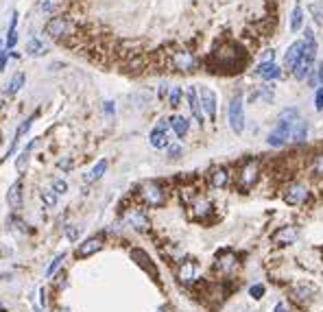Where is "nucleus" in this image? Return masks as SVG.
<instances>
[{
	"mask_svg": "<svg viewBox=\"0 0 323 312\" xmlns=\"http://www.w3.org/2000/svg\"><path fill=\"white\" fill-rule=\"evenodd\" d=\"M140 199H142L144 205H148V207H162V205H166L168 194H166L164 186L157 184V181H144V184L140 186Z\"/></svg>",
	"mask_w": 323,
	"mask_h": 312,
	"instance_id": "nucleus-1",
	"label": "nucleus"
},
{
	"mask_svg": "<svg viewBox=\"0 0 323 312\" xmlns=\"http://www.w3.org/2000/svg\"><path fill=\"white\" fill-rule=\"evenodd\" d=\"M258 175H260V164L258 159H247L240 168V175H238V190L240 192H247L256 186L258 181Z\"/></svg>",
	"mask_w": 323,
	"mask_h": 312,
	"instance_id": "nucleus-2",
	"label": "nucleus"
},
{
	"mask_svg": "<svg viewBox=\"0 0 323 312\" xmlns=\"http://www.w3.org/2000/svg\"><path fill=\"white\" fill-rule=\"evenodd\" d=\"M227 120H229L231 131L242 133V129H244V107H242V98L240 96L231 98L229 109H227Z\"/></svg>",
	"mask_w": 323,
	"mask_h": 312,
	"instance_id": "nucleus-3",
	"label": "nucleus"
},
{
	"mask_svg": "<svg viewBox=\"0 0 323 312\" xmlns=\"http://www.w3.org/2000/svg\"><path fill=\"white\" fill-rule=\"evenodd\" d=\"M308 197H310V190L304 184H288L282 190V199L288 205H304L308 201Z\"/></svg>",
	"mask_w": 323,
	"mask_h": 312,
	"instance_id": "nucleus-4",
	"label": "nucleus"
},
{
	"mask_svg": "<svg viewBox=\"0 0 323 312\" xmlns=\"http://www.w3.org/2000/svg\"><path fill=\"white\" fill-rule=\"evenodd\" d=\"M170 66H173V70L188 75V72H194L196 57L192 53H188V50H179V53H173V57H170Z\"/></svg>",
	"mask_w": 323,
	"mask_h": 312,
	"instance_id": "nucleus-5",
	"label": "nucleus"
},
{
	"mask_svg": "<svg viewBox=\"0 0 323 312\" xmlns=\"http://www.w3.org/2000/svg\"><path fill=\"white\" fill-rule=\"evenodd\" d=\"M196 94H199L203 114L210 118V123H214V120H216V94H214L210 88H203V85L196 88Z\"/></svg>",
	"mask_w": 323,
	"mask_h": 312,
	"instance_id": "nucleus-6",
	"label": "nucleus"
},
{
	"mask_svg": "<svg viewBox=\"0 0 323 312\" xmlns=\"http://www.w3.org/2000/svg\"><path fill=\"white\" fill-rule=\"evenodd\" d=\"M103 245H105L103 236H90L87 240H83L81 245L77 247V258H90L96 251L103 249Z\"/></svg>",
	"mask_w": 323,
	"mask_h": 312,
	"instance_id": "nucleus-7",
	"label": "nucleus"
},
{
	"mask_svg": "<svg viewBox=\"0 0 323 312\" xmlns=\"http://www.w3.org/2000/svg\"><path fill=\"white\" fill-rule=\"evenodd\" d=\"M127 223H129L135 232H148V227H151L148 216L144 214V210H140V207H133V210L127 212Z\"/></svg>",
	"mask_w": 323,
	"mask_h": 312,
	"instance_id": "nucleus-8",
	"label": "nucleus"
},
{
	"mask_svg": "<svg viewBox=\"0 0 323 312\" xmlns=\"http://www.w3.org/2000/svg\"><path fill=\"white\" fill-rule=\"evenodd\" d=\"M297 236H299V232H297L295 225H284L271 236V242L273 245H292L297 240Z\"/></svg>",
	"mask_w": 323,
	"mask_h": 312,
	"instance_id": "nucleus-9",
	"label": "nucleus"
},
{
	"mask_svg": "<svg viewBox=\"0 0 323 312\" xmlns=\"http://www.w3.org/2000/svg\"><path fill=\"white\" fill-rule=\"evenodd\" d=\"M68 29H70V22L65 18H50L46 22V27H44V31H46V35L48 37H55V40H59V37H64L65 33H68Z\"/></svg>",
	"mask_w": 323,
	"mask_h": 312,
	"instance_id": "nucleus-10",
	"label": "nucleus"
},
{
	"mask_svg": "<svg viewBox=\"0 0 323 312\" xmlns=\"http://www.w3.org/2000/svg\"><path fill=\"white\" fill-rule=\"evenodd\" d=\"M186 101H188V107H190L192 118H194L199 125H203L205 114H203V109H201V101H199V94H196V88L186 90Z\"/></svg>",
	"mask_w": 323,
	"mask_h": 312,
	"instance_id": "nucleus-11",
	"label": "nucleus"
},
{
	"mask_svg": "<svg viewBox=\"0 0 323 312\" xmlns=\"http://www.w3.org/2000/svg\"><path fill=\"white\" fill-rule=\"evenodd\" d=\"M131 258H133L135 262H138L140 266H142L151 277H155V280L160 277V273H157V266L153 264V260L146 255V251H142V249H131Z\"/></svg>",
	"mask_w": 323,
	"mask_h": 312,
	"instance_id": "nucleus-12",
	"label": "nucleus"
},
{
	"mask_svg": "<svg viewBox=\"0 0 323 312\" xmlns=\"http://www.w3.org/2000/svg\"><path fill=\"white\" fill-rule=\"evenodd\" d=\"M253 75L260 77V79H264V81H275L279 75H282V70H279V66H275L273 62H262L260 66L253 70Z\"/></svg>",
	"mask_w": 323,
	"mask_h": 312,
	"instance_id": "nucleus-13",
	"label": "nucleus"
},
{
	"mask_svg": "<svg viewBox=\"0 0 323 312\" xmlns=\"http://www.w3.org/2000/svg\"><path fill=\"white\" fill-rule=\"evenodd\" d=\"M306 138H308V123L304 118H295L291 123V142L301 144L306 142Z\"/></svg>",
	"mask_w": 323,
	"mask_h": 312,
	"instance_id": "nucleus-14",
	"label": "nucleus"
},
{
	"mask_svg": "<svg viewBox=\"0 0 323 312\" xmlns=\"http://www.w3.org/2000/svg\"><path fill=\"white\" fill-rule=\"evenodd\" d=\"M301 53H304V42H292V44L288 46V50H286V57H284V66H286L288 70H292V68H295V63L299 62Z\"/></svg>",
	"mask_w": 323,
	"mask_h": 312,
	"instance_id": "nucleus-15",
	"label": "nucleus"
},
{
	"mask_svg": "<svg viewBox=\"0 0 323 312\" xmlns=\"http://www.w3.org/2000/svg\"><path fill=\"white\" fill-rule=\"evenodd\" d=\"M227 184H229V172H227L225 166H218L210 172V186H212V188L221 190V188H225Z\"/></svg>",
	"mask_w": 323,
	"mask_h": 312,
	"instance_id": "nucleus-16",
	"label": "nucleus"
},
{
	"mask_svg": "<svg viewBox=\"0 0 323 312\" xmlns=\"http://www.w3.org/2000/svg\"><path fill=\"white\" fill-rule=\"evenodd\" d=\"M148 142H151L153 149H168V144H170L168 131H164V129L155 127V129L151 131V136H148Z\"/></svg>",
	"mask_w": 323,
	"mask_h": 312,
	"instance_id": "nucleus-17",
	"label": "nucleus"
},
{
	"mask_svg": "<svg viewBox=\"0 0 323 312\" xmlns=\"http://www.w3.org/2000/svg\"><path fill=\"white\" fill-rule=\"evenodd\" d=\"M7 203H9L11 210H20V207H22V181H16V184L9 188Z\"/></svg>",
	"mask_w": 323,
	"mask_h": 312,
	"instance_id": "nucleus-18",
	"label": "nucleus"
},
{
	"mask_svg": "<svg viewBox=\"0 0 323 312\" xmlns=\"http://www.w3.org/2000/svg\"><path fill=\"white\" fill-rule=\"evenodd\" d=\"M170 129H173L175 136L181 140V138H186L188 129H190V120H188L186 116H173V118H170Z\"/></svg>",
	"mask_w": 323,
	"mask_h": 312,
	"instance_id": "nucleus-19",
	"label": "nucleus"
},
{
	"mask_svg": "<svg viewBox=\"0 0 323 312\" xmlns=\"http://www.w3.org/2000/svg\"><path fill=\"white\" fill-rule=\"evenodd\" d=\"M310 70H312V59L299 57V62H297L295 68H292V77H295L297 81H304V79H308Z\"/></svg>",
	"mask_w": 323,
	"mask_h": 312,
	"instance_id": "nucleus-20",
	"label": "nucleus"
},
{
	"mask_svg": "<svg viewBox=\"0 0 323 312\" xmlns=\"http://www.w3.org/2000/svg\"><path fill=\"white\" fill-rule=\"evenodd\" d=\"M17 11L11 16V24H9V31H7V37H4V48L7 50H13V46L17 44Z\"/></svg>",
	"mask_w": 323,
	"mask_h": 312,
	"instance_id": "nucleus-21",
	"label": "nucleus"
},
{
	"mask_svg": "<svg viewBox=\"0 0 323 312\" xmlns=\"http://www.w3.org/2000/svg\"><path fill=\"white\" fill-rule=\"evenodd\" d=\"M210 212H212V203H210L208 199H196V201L192 203V216H194L196 220H203Z\"/></svg>",
	"mask_w": 323,
	"mask_h": 312,
	"instance_id": "nucleus-22",
	"label": "nucleus"
},
{
	"mask_svg": "<svg viewBox=\"0 0 323 312\" xmlns=\"http://www.w3.org/2000/svg\"><path fill=\"white\" fill-rule=\"evenodd\" d=\"M194 277H196V264L192 260L181 262V266H179V280L190 284V281H194Z\"/></svg>",
	"mask_w": 323,
	"mask_h": 312,
	"instance_id": "nucleus-23",
	"label": "nucleus"
},
{
	"mask_svg": "<svg viewBox=\"0 0 323 312\" xmlns=\"http://www.w3.org/2000/svg\"><path fill=\"white\" fill-rule=\"evenodd\" d=\"M26 55H31V57H42V55H46V46H44L37 37H31V40L26 42Z\"/></svg>",
	"mask_w": 323,
	"mask_h": 312,
	"instance_id": "nucleus-24",
	"label": "nucleus"
},
{
	"mask_svg": "<svg viewBox=\"0 0 323 312\" xmlns=\"http://www.w3.org/2000/svg\"><path fill=\"white\" fill-rule=\"evenodd\" d=\"M24 81H26L24 72H16V75H13V79L9 81V85H7V92L9 94H17L22 88H24Z\"/></svg>",
	"mask_w": 323,
	"mask_h": 312,
	"instance_id": "nucleus-25",
	"label": "nucleus"
},
{
	"mask_svg": "<svg viewBox=\"0 0 323 312\" xmlns=\"http://www.w3.org/2000/svg\"><path fill=\"white\" fill-rule=\"evenodd\" d=\"M105 171H107V159H100V162L90 171V175L85 177V181H87V184H92V181H98L100 177L105 175Z\"/></svg>",
	"mask_w": 323,
	"mask_h": 312,
	"instance_id": "nucleus-26",
	"label": "nucleus"
},
{
	"mask_svg": "<svg viewBox=\"0 0 323 312\" xmlns=\"http://www.w3.org/2000/svg\"><path fill=\"white\" fill-rule=\"evenodd\" d=\"M301 24H304V9L297 5L295 9H292V14H291V31L297 33L301 29Z\"/></svg>",
	"mask_w": 323,
	"mask_h": 312,
	"instance_id": "nucleus-27",
	"label": "nucleus"
},
{
	"mask_svg": "<svg viewBox=\"0 0 323 312\" xmlns=\"http://www.w3.org/2000/svg\"><path fill=\"white\" fill-rule=\"evenodd\" d=\"M181 98H183V90L173 85V88L168 90V105L173 107V109H177V107L181 105Z\"/></svg>",
	"mask_w": 323,
	"mask_h": 312,
	"instance_id": "nucleus-28",
	"label": "nucleus"
},
{
	"mask_svg": "<svg viewBox=\"0 0 323 312\" xmlns=\"http://www.w3.org/2000/svg\"><path fill=\"white\" fill-rule=\"evenodd\" d=\"M33 120H35V116H29V118H26L24 123H22L20 127L16 129V136H13V140H16V142H20V138L24 136V133H26V131H29V129H31V125H33Z\"/></svg>",
	"mask_w": 323,
	"mask_h": 312,
	"instance_id": "nucleus-29",
	"label": "nucleus"
},
{
	"mask_svg": "<svg viewBox=\"0 0 323 312\" xmlns=\"http://www.w3.org/2000/svg\"><path fill=\"white\" fill-rule=\"evenodd\" d=\"M260 96H262V101H264V103H271V101H273V96H275V85L273 83H264L260 88Z\"/></svg>",
	"mask_w": 323,
	"mask_h": 312,
	"instance_id": "nucleus-30",
	"label": "nucleus"
},
{
	"mask_svg": "<svg viewBox=\"0 0 323 312\" xmlns=\"http://www.w3.org/2000/svg\"><path fill=\"white\" fill-rule=\"evenodd\" d=\"M42 201L46 207H55L57 205V192H52V190H42Z\"/></svg>",
	"mask_w": 323,
	"mask_h": 312,
	"instance_id": "nucleus-31",
	"label": "nucleus"
},
{
	"mask_svg": "<svg viewBox=\"0 0 323 312\" xmlns=\"http://www.w3.org/2000/svg\"><path fill=\"white\" fill-rule=\"evenodd\" d=\"M295 118H299V111H297L295 107H291V109H284L282 114H279L277 123H292Z\"/></svg>",
	"mask_w": 323,
	"mask_h": 312,
	"instance_id": "nucleus-32",
	"label": "nucleus"
},
{
	"mask_svg": "<svg viewBox=\"0 0 323 312\" xmlns=\"http://www.w3.org/2000/svg\"><path fill=\"white\" fill-rule=\"evenodd\" d=\"M29 151H22L20 155H17V159H16V168H17V172H26V166H29Z\"/></svg>",
	"mask_w": 323,
	"mask_h": 312,
	"instance_id": "nucleus-33",
	"label": "nucleus"
},
{
	"mask_svg": "<svg viewBox=\"0 0 323 312\" xmlns=\"http://www.w3.org/2000/svg\"><path fill=\"white\" fill-rule=\"evenodd\" d=\"M64 258H65V253H57V255H55V260H52V262L48 264V268H46V277H52V275H55V271L59 268V264H61V260H64Z\"/></svg>",
	"mask_w": 323,
	"mask_h": 312,
	"instance_id": "nucleus-34",
	"label": "nucleus"
},
{
	"mask_svg": "<svg viewBox=\"0 0 323 312\" xmlns=\"http://www.w3.org/2000/svg\"><path fill=\"white\" fill-rule=\"evenodd\" d=\"M52 192L65 194V192H68V184H65L64 179H55V181H52Z\"/></svg>",
	"mask_w": 323,
	"mask_h": 312,
	"instance_id": "nucleus-35",
	"label": "nucleus"
},
{
	"mask_svg": "<svg viewBox=\"0 0 323 312\" xmlns=\"http://www.w3.org/2000/svg\"><path fill=\"white\" fill-rule=\"evenodd\" d=\"M231 264H234V255H231V253H227L225 258H221V260H218V262H216V266H218V268H223V271H227V268H229Z\"/></svg>",
	"mask_w": 323,
	"mask_h": 312,
	"instance_id": "nucleus-36",
	"label": "nucleus"
},
{
	"mask_svg": "<svg viewBox=\"0 0 323 312\" xmlns=\"http://www.w3.org/2000/svg\"><path fill=\"white\" fill-rule=\"evenodd\" d=\"M249 295H251L253 299H262V295H264V286H262V284H253L251 288H249Z\"/></svg>",
	"mask_w": 323,
	"mask_h": 312,
	"instance_id": "nucleus-37",
	"label": "nucleus"
},
{
	"mask_svg": "<svg viewBox=\"0 0 323 312\" xmlns=\"http://www.w3.org/2000/svg\"><path fill=\"white\" fill-rule=\"evenodd\" d=\"M295 293H297V297H299V299H308L310 295L314 293V288H306V286H297V288H295Z\"/></svg>",
	"mask_w": 323,
	"mask_h": 312,
	"instance_id": "nucleus-38",
	"label": "nucleus"
},
{
	"mask_svg": "<svg viewBox=\"0 0 323 312\" xmlns=\"http://www.w3.org/2000/svg\"><path fill=\"white\" fill-rule=\"evenodd\" d=\"M65 238H68L70 242H74L79 238V229L74 227V225H68V227H65Z\"/></svg>",
	"mask_w": 323,
	"mask_h": 312,
	"instance_id": "nucleus-39",
	"label": "nucleus"
},
{
	"mask_svg": "<svg viewBox=\"0 0 323 312\" xmlns=\"http://www.w3.org/2000/svg\"><path fill=\"white\" fill-rule=\"evenodd\" d=\"M314 107H317L319 111H323V85L317 90V94H314Z\"/></svg>",
	"mask_w": 323,
	"mask_h": 312,
	"instance_id": "nucleus-40",
	"label": "nucleus"
},
{
	"mask_svg": "<svg viewBox=\"0 0 323 312\" xmlns=\"http://www.w3.org/2000/svg\"><path fill=\"white\" fill-rule=\"evenodd\" d=\"M179 155H181V146H179V144H168V157L177 159Z\"/></svg>",
	"mask_w": 323,
	"mask_h": 312,
	"instance_id": "nucleus-41",
	"label": "nucleus"
},
{
	"mask_svg": "<svg viewBox=\"0 0 323 312\" xmlns=\"http://www.w3.org/2000/svg\"><path fill=\"white\" fill-rule=\"evenodd\" d=\"M314 172H317V175H323V153L314 157Z\"/></svg>",
	"mask_w": 323,
	"mask_h": 312,
	"instance_id": "nucleus-42",
	"label": "nucleus"
},
{
	"mask_svg": "<svg viewBox=\"0 0 323 312\" xmlns=\"http://www.w3.org/2000/svg\"><path fill=\"white\" fill-rule=\"evenodd\" d=\"M7 59H9V50H2V55H0V75H2L4 68H7Z\"/></svg>",
	"mask_w": 323,
	"mask_h": 312,
	"instance_id": "nucleus-43",
	"label": "nucleus"
},
{
	"mask_svg": "<svg viewBox=\"0 0 323 312\" xmlns=\"http://www.w3.org/2000/svg\"><path fill=\"white\" fill-rule=\"evenodd\" d=\"M273 59H275L273 48H271V50H264V55H262V62H273Z\"/></svg>",
	"mask_w": 323,
	"mask_h": 312,
	"instance_id": "nucleus-44",
	"label": "nucleus"
},
{
	"mask_svg": "<svg viewBox=\"0 0 323 312\" xmlns=\"http://www.w3.org/2000/svg\"><path fill=\"white\" fill-rule=\"evenodd\" d=\"M55 284L59 286V288H64V286H65V275H64V273H59V275L55 277Z\"/></svg>",
	"mask_w": 323,
	"mask_h": 312,
	"instance_id": "nucleus-45",
	"label": "nucleus"
},
{
	"mask_svg": "<svg viewBox=\"0 0 323 312\" xmlns=\"http://www.w3.org/2000/svg\"><path fill=\"white\" fill-rule=\"evenodd\" d=\"M70 166H72V162H70V159H61V162H59V168H64V171H68Z\"/></svg>",
	"mask_w": 323,
	"mask_h": 312,
	"instance_id": "nucleus-46",
	"label": "nucleus"
},
{
	"mask_svg": "<svg viewBox=\"0 0 323 312\" xmlns=\"http://www.w3.org/2000/svg\"><path fill=\"white\" fill-rule=\"evenodd\" d=\"M317 79L321 81V85H323V62L319 63V70H317Z\"/></svg>",
	"mask_w": 323,
	"mask_h": 312,
	"instance_id": "nucleus-47",
	"label": "nucleus"
},
{
	"mask_svg": "<svg viewBox=\"0 0 323 312\" xmlns=\"http://www.w3.org/2000/svg\"><path fill=\"white\" fill-rule=\"evenodd\" d=\"M105 111H107V114H113V103L112 101L105 103Z\"/></svg>",
	"mask_w": 323,
	"mask_h": 312,
	"instance_id": "nucleus-48",
	"label": "nucleus"
},
{
	"mask_svg": "<svg viewBox=\"0 0 323 312\" xmlns=\"http://www.w3.org/2000/svg\"><path fill=\"white\" fill-rule=\"evenodd\" d=\"M275 312H288V308L284 306V303H277V306H275Z\"/></svg>",
	"mask_w": 323,
	"mask_h": 312,
	"instance_id": "nucleus-49",
	"label": "nucleus"
},
{
	"mask_svg": "<svg viewBox=\"0 0 323 312\" xmlns=\"http://www.w3.org/2000/svg\"><path fill=\"white\" fill-rule=\"evenodd\" d=\"M50 9H52L50 2H44V5H42V11H50Z\"/></svg>",
	"mask_w": 323,
	"mask_h": 312,
	"instance_id": "nucleus-50",
	"label": "nucleus"
},
{
	"mask_svg": "<svg viewBox=\"0 0 323 312\" xmlns=\"http://www.w3.org/2000/svg\"><path fill=\"white\" fill-rule=\"evenodd\" d=\"M2 50H4V40L0 37V55H2Z\"/></svg>",
	"mask_w": 323,
	"mask_h": 312,
	"instance_id": "nucleus-51",
	"label": "nucleus"
},
{
	"mask_svg": "<svg viewBox=\"0 0 323 312\" xmlns=\"http://www.w3.org/2000/svg\"><path fill=\"white\" fill-rule=\"evenodd\" d=\"M57 312H70V308H59Z\"/></svg>",
	"mask_w": 323,
	"mask_h": 312,
	"instance_id": "nucleus-52",
	"label": "nucleus"
},
{
	"mask_svg": "<svg viewBox=\"0 0 323 312\" xmlns=\"http://www.w3.org/2000/svg\"><path fill=\"white\" fill-rule=\"evenodd\" d=\"M0 312H7V306H2V303H0Z\"/></svg>",
	"mask_w": 323,
	"mask_h": 312,
	"instance_id": "nucleus-53",
	"label": "nucleus"
},
{
	"mask_svg": "<svg viewBox=\"0 0 323 312\" xmlns=\"http://www.w3.org/2000/svg\"><path fill=\"white\" fill-rule=\"evenodd\" d=\"M2 105H4V101H0V111H2Z\"/></svg>",
	"mask_w": 323,
	"mask_h": 312,
	"instance_id": "nucleus-54",
	"label": "nucleus"
},
{
	"mask_svg": "<svg viewBox=\"0 0 323 312\" xmlns=\"http://www.w3.org/2000/svg\"><path fill=\"white\" fill-rule=\"evenodd\" d=\"M157 312H166V308H160V310H157Z\"/></svg>",
	"mask_w": 323,
	"mask_h": 312,
	"instance_id": "nucleus-55",
	"label": "nucleus"
},
{
	"mask_svg": "<svg viewBox=\"0 0 323 312\" xmlns=\"http://www.w3.org/2000/svg\"><path fill=\"white\" fill-rule=\"evenodd\" d=\"M0 142H2V133H0Z\"/></svg>",
	"mask_w": 323,
	"mask_h": 312,
	"instance_id": "nucleus-56",
	"label": "nucleus"
}]
</instances>
